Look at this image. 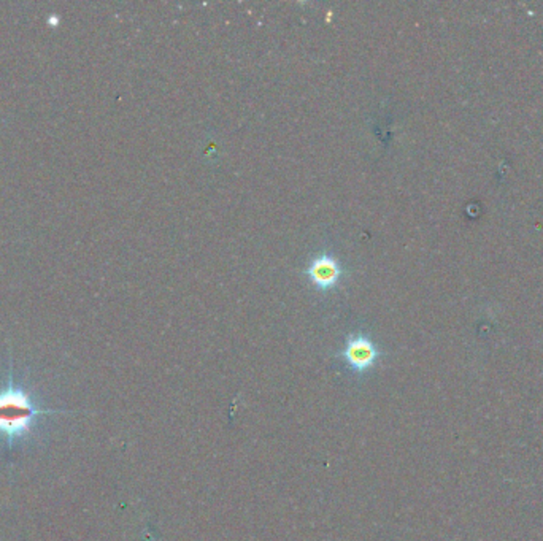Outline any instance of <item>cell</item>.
I'll return each instance as SVG.
<instances>
[{
  "mask_svg": "<svg viewBox=\"0 0 543 541\" xmlns=\"http://www.w3.org/2000/svg\"><path fill=\"white\" fill-rule=\"evenodd\" d=\"M61 410H42L30 398L29 392L16 384L13 375L8 378V384L0 389V435L7 440L8 447L15 441L22 440L29 435L37 419Z\"/></svg>",
  "mask_w": 543,
  "mask_h": 541,
  "instance_id": "cell-1",
  "label": "cell"
},
{
  "mask_svg": "<svg viewBox=\"0 0 543 541\" xmlns=\"http://www.w3.org/2000/svg\"><path fill=\"white\" fill-rule=\"evenodd\" d=\"M341 359L347 362L348 367L355 372H367L375 365L380 357L377 345L366 335L356 333L347 340V345L341 353Z\"/></svg>",
  "mask_w": 543,
  "mask_h": 541,
  "instance_id": "cell-2",
  "label": "cell"
},
{
  "mask_svg": "<svg viewBox=\"0 0 543 541\" xmlns=\"http://www.w3.org/2000/svg\"><path fill=\"white\" fill-rule=\"evenodd\" d=\"M305 275L318 291H331L341 282L343 268L333 256L323 253L313 258L309 267L305 268Z\"/></svg>",
  "mask_w": 543,
  "mask_h": 541,
  "instance_id": "cell-3",
  "label": "cell"
}]
</instances>
